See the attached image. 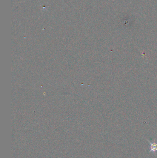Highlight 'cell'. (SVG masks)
<instances>
[{
  "label": "cell",
  "mask_w": 157,
  "mask_h": 158,
  "mask_svg": "<svg viewBox=\"0 0 157 158\" xmlns=\"http://www.w3.org/2000/svg\"><path fill=\"white\" fill-rule=\"evenodd\" d=\"M149 143H150V150L149 151V153L152 152L153 153L155 154L157 152V142H156V140H154L153 142H151L149 140L147 139Z\"/></svg>",
  "instance_id": "1"
}]
</instances>
